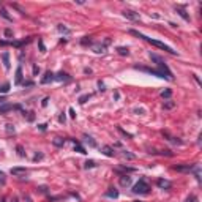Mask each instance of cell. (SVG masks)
Returning a JSON list of instances; mask_svg holds the SVG:
<instances>
[{"label":"cell","instance_id":"obj_39","mask_svg":"<svg viewBox=\"0 0 202 202\" xmlns=\"http://www.w3.org/2000/svg\"><path fill=\"white\" fill-rule=\"evenodd\" d=\"M3 101H5V98H3V96H0V103H3Z\"/></svg>","mask_w":202,"mask_h":202},{"label":"cell","instance_id":"obj_18","mask_svg":"<svg viewBox=\"0 0 202 202\" xmlns=\"http://www.w3.org/2000/svg\"><path fill=\"white\" fill-rule=\"evenodd\" d=\"M104 47H106L104 44H101V46H99V44H96V46H93V49H95V52H98V54H101V52H104Z\"/></svg>","mask_w":202,"mask_h":202},{"label":"cell","instance_id":"obj_36","mask_svg":"<svg viewBox=\"0 0 202 202\" xmlns=\"http://www.w3.org/2000/svg\"><path fill=\"white\" fill-rule=\"evenodd\" d=\"M38 71H40V68H38V66H33V74H36Z\"/></svg>","mask_w":202,"mask_h":202},{"label":"cell","instance_id":"obj_29","mask_svg":"<svg viewBox=\"0 0 202 202\" xmlns=\"http://www.w3.org/2000/svg\"><path fill=\"white\" fill-rule=\"evenodd\" d=\"M7 131L11 134V133H14V128H13V125H7Z\"/></svg>","mask_w":202,"mask_h":202},{"label":"cell","instance_id":"obj_6","mask_svg":"<svg viewBox=\"0 0 202 202\" xmlns=\"http://www.w3.org/2000/svg\"><path fill=\"white\" fill-rule=\"evenodd\" d=\"M54 79H55V74L50 73V71H47V73L44 74V78L41 79V84H49V82H52Z\"/></svg>","mask_w":202,"mask_h":202},{"label":"cell","instance_id":"obj_34","mask_svg":"<svg viewBox=\"0 0 202 202\" xmlns=\"http://www.w3.org/2000/svg\"><path fill=\"white\" fill-rule=\"evenodd\" d=\"M70 115H71V117H73V118H74V117H76V112H74V109H70Z\"/></svg>","mask_w":202,"mask_h":202},{"label":"cell","instance_id":"obj_13","mask_svg":"<svg viewBox=\"0 0 202 202\" xmlns=\"http://www.w3.org/2000/svg\"><path fill=\"white\" fill-rule=\"evenodd\" d=\"M55 79H57V81H65V82H68V81H70V76H68L66 73L62 71V73L55 74Z\"/></svg>","mask_w":202,"mask_h":202},{"label":"cell","instance_id":"obj_19","mask_svg":"<svg viewBox=\"0 0 202 202\" xmlns=\"http://www.w3.org/2000/svg\"><path fill=\"white\" fill-rule=\"evenodd\" d=\"M74 150L79 152V153H85V148H84L81 144H78V142H76V145H74Z\"/></svg>","mask_w":202,"mask_h":202},{"label":"cell","instance_id":"obj_14","mask_svg":"<svg viewBox=\"0 0 202 202\" xmlns=\"http://www.w3.org/2000/svg\"><path fill=\"white\" fill-rule=\"evenodd\" d=\"M2 59H3V66L7 70H10V54L8 52H3L2 54Z\"/></svg>","mask_w":202,"mask_h":202},{"label":"cell","instance_id":"obj_4","mask_svg":"<svg viewBox=\"0 0 202 202\" xmlns=\"http://www.w3.org/2000/svg\"><path fill=\"white\" fill-rule=\"evenodd\" d=\"M13 109H21V108H19V106H13V104L5 103V104L0 106V114H7V112H10V111H13Z\"/></svg>","mask_w":202,"mask_h":202},{"label":"cell","instance_id":"obj_16","mask_svg":"<svg viewBox=\"0 0 202 202\" xmlns=\"http://www.w3.org/2000/svg\"><path fill=\"white\" fill-rule=\"evenodd\" d=\"M194 166H191V164H185V166H175L174 169L175 171H191Z\"/></svg>","mask_w":202,"mask_h":202},{"label":"cell","instance_id":"obj_24","mask_svg":"<svg viewBox=\"0 0 202 202\" xmlns=\"http://www.w3.org/2000/svg\"><path fill=\"white\" fill-rule=\"evenodd\" d=\"M175 106V103H174V101H167V103L164 104V109H172Z\"/></svg>","mask_w":202,"mask_h":202},{"label":"cell","instance_id":"obj_23","mask_svg":"<svg viewBox=\"0 0 202 202\" xmlns=\"http://www.w3.org/2000/svg\"><path fill=\"white\" fill-rule=\"evenodd\" d=\"M89 98H90V95H82V96L79 98V103H81V104H84V103H85V101H87Z\"/></svg>","mask_w":202,"mask_h":202},{"label":"cell","instance_id":"obj_26","mask_svg":"<svg viewBox=\"0 0 202 202\" xmlns=\"http://www.w3.org/2000/svg\"><path fill=\"white\" fill-rule=\"evenodd\" d=\"M171 95H172V92H171V90H164V92L161 93V96H163V98H171Z\"/></svg>","mask_w":202,"mask_h":202},{"label":"cell","instance_id":"obj_33","mask_svg":"<svg viewBox=\"0 0 202 202\" xmlns=\"http://www.w3.org/2000/svg\"><path fill=\"white\" fill-rule=\"evenodd\" d=\"M59 30H60V32H66V33L70 32L68 29H65V27H63V25H59Z\"/></svg>","mask_w":202,"mask_h":202},{"label":"cell","instance_id":"obj_15","mask_svg":"<svg viewBox=\"0 0 202 202\" xmlns=\"http://www.w3.org/2000/svg\"><path fill=\"white\" fill-rule=\"evenodd\" d=\"M106 196H108V197H114V199H115V197L118 196V191H117L115 188H109V191L106 193Z\"/></svg>","mask_w":202,"mask_h":202},{"label":"cell","instance_id":"obj_11","mask_svg":"<svg viewBox=\"0 0 202 202\" xmlns=\"http://www.w3.org/2000/svg\"><path fill=\"white\" fill-rule=\"evenodd\" d=\"M175 10H177V13H179V14H180L185 21H190V16L186 14V11H185V8H183V7H175Z\"/></svg>","mask_w":202,"mask_h":202},{"label":"cell","instance_id":"obj_17","mask_svg":"<svg viewBox=\"0 0 202 202\" xmlns=\"http://www.w3.org/2000/svg\"><path fill=\"white\" fill-rule=\"evenodd\" d=\"M117 52H118L120 55H128L130 50H128V47H117Z\"/></svg>","mask_w":202,"mask_h":202},{"label":"cell","instance_id":"obj_7","mask_svg":"<svg viewBox=\"0 0 202 202\" xmlns=\"http://www.w3.org/2000/svg\"><path fill=\"white\" fill-rule=\"evenodd\" d=\"M22 84V68L17 66L16 70V78H14V85H21Z\"/></svg>","mask_w":202,"mask_h":202},{"label":"cell","instance_id":"obj_12","mask_svg":"<svg viewBox=\"0 0 202 202\" xmlns=\"http://www.w3.org/2000/svg\"><path fill=\"white\" fill-rule=\"evenodd\" d=\"M103 153H104L106 156H114V155H115V152H114V148H112V147L104 145V147H103Z\"/></svg>","mask_w":202,"mask_h":202},{"label":"cell","instance_id":"obj_1","mask_svg":"<svg viewBox=\"0 0 202 202\" xmlns=\"http://www.w3.org/2000/svg\"><path fill=\"white\" fill-rule=\"evenodd\" d=\"M130 32H131V35H134V36H137V38H142V40H145L147 43L153 44V46H156V47H160V49H163V50H166V52H169V54H177V50H174L171 46H167V44H164V43L158 41V40H152V38H148V36H145V35L139 33L137 30H130Z\"/></svg>","mask_w":202,"mask_h":202},{"label":"cell","instance_id":"obj_5","mask_svg":"<svg viewBox=\"0 0 202 202\" xmlns=\"http://www.w3.org/2000/svg\"><path fill=\"white\" fill-rule=\"evenodd\" d=\"M123 14L128 17V19H131V21H139V13H136V11H131V10H125L123 11Z\"/></svg>","mask_w":202,"mask_h":202},{"label":"cell","instance_id":"obj_2","mask_svg":"<svg viewBox=\"0 0 202 202\" xmlns=\"http://www.w3.org/2000/svg\"><path fill=\"white\" fill-rule=\"evenodd\" d=\"M150 59L153 60V62H156V65L160 66V71L166 76V79H169V81H172L174 79V76H172V71L169 70V66L163 62V59L160 57V55H156V54H153V52H150Z\"/></svg>","mask_w":202,"mask_h":202},{"label":"cell","instance_id":"obj_10","mask_svg":"<svg viewBox=\"0 0 202 202\" xmlns=\"http://www.w3.org/2000/svg\"><path fill=\"white\" fill-rule=\"evenodd\" d=\"M131 183V177H128V175H122L120 177V185L122 186H128Z\"/></svg>","mask_w":202,"mask_h":202},{"label":"cell","instance_id":"obj_3","mask_svg":"<svg viewBox=\"0 0 202 202\" xmlns=\"http://www.w3.org/2000/svg\"><path fill=\"white\" fill-rule=\"evenodd\" d=\"M148 191H150V186H148V183H147L144 179H141V180L133 186V193H134V194H148Z\"/></svg>","mask_w":202,"mask_h":202},{"label":"cell","instance_id":"obj_35","mask_svg":"<svg viewBox=\"0 0 202 202\" xmlns=\"http://www.w3.org/2000/svg\"><path fill=\"white\" fill-rule=\"evenodd\" d=\"M98 87H99V90H104V84H101V82H98Z\"/></svg>","mask_w":202,"mask_h":202},{"label":"cell","instance_id":"obj_31","mask_svg":"<svg viewBox=\"0 0 202 202\" xmlns=\"http://www.w3.org/2000/svg\"><path fill=\"white\" fill-rule=\"evenodd\" d=\"M54 144H55V145H62V144H63V141H62L60 137H55V141H54Z\"/></svg>","mask_w":202,"mask_h":202},{"label":"cell","instance_id":"obj_32","mask_svg":"<svg viewBox=\"0 0 202 202\" xmlns=\"http://www.w3.org/2000/svg\"><path fill=\"white\" fill-rule=\"evenodd\" d=\"M40 49H41V52H46V47H44V44H43L41 40H40Z\"/></svg>","mask_w":202,"mask_h":202},{"label":"cell","instance_id":"obj_38","mask_svg":"<svg viewBox=\"0 0 202 202\" xmlns=\"http://www.w3.org/2000/svg\"><path fill=\"white\" fill-rule=\"evenodd\" d=\"M11 202H19V200H17V197H13V199H11Z\"/></svg>","mask_w":202,"mask_h":202},{"label":"cell","instance_id":"obj_20","mask_svg":"<svg viewBox=\"0 0 202 202\" xmlns=\"http://www.w3.org/2000/svg\"><path fill=\"white\" fill-rule=\"evenodd\" d=\"M0 14H2V16H3L7 21H11V16L7 13V10H5V8H0Z\"/></svg>","mask_w":202,"mask_h":202},{"label":"cell","instance_id":"obj_21","mask_svg":"<svg viewBox=\"0 0 202 202\" xmlns=\"http://www.w3.org/2000/svg\"><path fill=\"white\" fill-rule=\"evenodd\" d=\"M10 90V84L7 82V84H3V85H0V93H7Z\"/></svg>","mask_w":202,"mask_h":202},{"label":"cell","instance_id":"obj_8","mask_svg":"<svg viewBox=\"0 0 202 202\" xmlns=\"http://www.w3.org/2000/svg\"><path fill=\"white\" fill-rule=\"evenodd\" d=\"M156 185H158L160 188H163V190H169V188L172 186V183H171L169 180H164V179H160V180L156 182Z\"/></svg>","mask_w":202,"mask_h":202},{"label":"cell","instance_id":"obj_40","mask_svg":"<svg viewBox=\"0 0 202 202\" xmlns=\"http://www.w3.org/2000/svg\"><path fill=\"white\" fill-rule=\"evenodd\" d=\"M136 202H141V200H136Z\"/></svg>","mask_w":202,"mask_h":202},{"label":"cell","instance_id":"obj_27","mask_svg":"<svg viewBox=\"0 0 202 202\" xmlns=\"http://www.w3.org/2000/svg\"><path fill=\"white\" fill-rule=\"evenodd\" d=\"M185 202H197V197L191 194V196H188V197H186V200H185Z\"/></svg>","mask_w":202,"mask_h":202},{"label":"cell","instance_id":"obj_30","mask_svg":"<svg viewBox=\"0 0 202 202\" xmlns=\"http://www.w3.org/2000/svg\"><path fill=\"white\" fill-rule=\"evenodd\" d=\"M17 152H19V156H24L25 153H24V148L21 147V145H17Z\"/></svg>","mask_w":202,"mask_h":202},{"label":"cell","instance_id":"obj_22","mask_svg":"<svg viewBox=\"0 0 202 202\" xmlns=\"http://www.w3.org/2000/svg\"><path fill=\"white\" fill-rule=\"evenodd\" d=\"M85 142H89V144H90L92 147H96V142H95V141H93V139H92L90 136H85Z\"/></svg>","mask_w":202,"mask_h":202},{"label":"cell","instance_id":"obj_37","mask_svg":"<svg viewBox=\"0 0 202 202\" xmlns=\"http://www.w3.org/2000/svg\"><path fill=\"white\" fill-rule=\"evenodd\" d=\"M5 35H7V36H11V30H5Z\"/></svg>","mask_w":202,"mask_h":202},{"label":"cell","instance_id":"obj_28","mask_svg":"<svg viewBox=\"0 0 202 202\" xmlns=\"http://www.w3.org/2000/svg\"><path fill=\"white\" fill-rule=\"evenodd\" d=\"M93 166H96L95 161H92V160H90V161H85V167H87V169H89V167H93Z\"/></svg>","mask_w":202,"mask_h":202},{"label":"cell","instance_id":"obj_9","mask_svg":"<svg viewBox=\"0 0 202 202\" xmlns=\"http://www.w3.org/2000/svg\"><path fill=\"white\" fill-rule=\"evenodd\" d=\"M11 174L13 175H25V174H27V169H25V167H13Z\"/></svg>","mask_w":202,"mask_h":202},{"label":"cell","instance_id":"obj_25","mask_svg":"<svg viewBox=\"0 0 202 202\" xmlns=\"http://www.w3.org/2000/svg\"><path fill=\"white\" fill-rule=\"evenodd\" d=\"M5 182H7V179H5V174L0 171V185H5Z\"/></svg>","mask_w":202,"mask_h":202}]
</instances>
